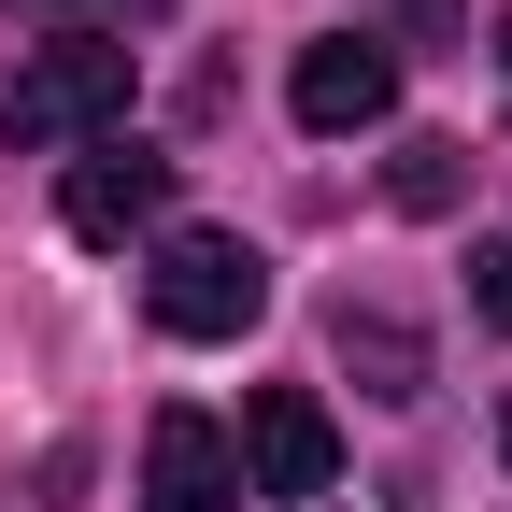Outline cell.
Segmentation results:
<instances>
[{
  "label": "cell",
  "mask_w": 512,
  "mask_h": 512,
  "mask_svg": "<svg viewBox=\"0 0 512 512\" xmlns=\"http://www.w3.org/2000/svg\"><path fill=\"white\" fill-rule=\"evenodd\" d=\"M143 299H157L171 342H242L256 313H271V256H256L242 228H171L157 271H143Z\"/></svg>",
  "instance_id": "obj_1"
},
{
  "label": "cell",
  "mask_w": 512,
  "mask_h": 512,
  "mask_svg": "<svg viewBox=\"0 0 512 512\" xmlns=\"http://www.w3.org/2000/svg\"><path fill=\"white\" fill-rule=\"evenodd\" d=\"M128 43H100V29H72V43H43L29 72H15V100H0V128H15L29 157H57V143H100V128L128 114Z\"/></svg>",
  "instance_id": "obj_2"
},
{
  "label": "cell",
  "mask_w": 512,
  "mask_h": 512,
  "mask_svg": "<svg viewBox=\"0 0 512 512\" xmlns=\"http://www.w3.org/2000/svg\"><path fill=\"white\" fill-rule=\"evenodd\" d=\"M228 456L256 470V498H328V484H342V427H328V399H313V384H256Z\"/></svg>",
  "instance_id": "obj_3"
},
{
  "label": "cell",
  "mask_w": 512,
  "mask_h": 512,
  "mask_svg": "<svg viewBox=\"0 0 512 512\" xmlns=\"http://www.w3.org/2000/svg\"><path fill=\"white\" fill-rule=\"evenodd\" d=\"M384 100H399V57H384L370 29H328V43H299V72H285V114L299 128H384Z\"/></svg>",
  "instance_id": "obj_4"
},
{
  "label": "cell",
  "mask_w": 512,
  "mask_h": 512,
  "mask_svg": "<svg viewBox=\"0 0 512 512\" xmlns=\"http://www.w3.org/2000/svg\"><path fill=\"white\" fill-rule=\"evenodd\" d=\"M157 214H171V157H143V143H100V157H72V185H57V228L72 242H128Z\"/></svg>",
  "instance_id": "obj_5"
},
{
  "label": "cell",
  "mask_w": 512,
  "mask_h": 512,
  "mask_svg": "<svg viewBox=\"0 0 512 512\" xmlns=\"http://www.w3.org/2000/svg\"><path fill=\"white\" fill-rule=\"evenodd\" d=\"M242 498V456L214 413H157L143 427V512H228Z\"/></svg>",
  "instance_id": "obj_6"
},
{
  "label": "cell",
  "mask_w": 512,
  "mask_h": 512,
  "mask_svg": "<svg viewBox=\"0 0 512 512\" xmlns=\"http://www.w3.org/2000/svg\"><path fill=\"white\" fill-rule=\"evenodd\" d=\"M342 356L370 370V399H427V342L399 328V313H356V299H342Z\"/></svg>",
  "instance_id": "obj_7"
},
{
  "label": "cell",
  "mask_w": 512,
  "mask_h": 512,
  "mask_svg": "<svg viewBox=\"0 0 512 512\" xmlns=\"http://www.w3.org/2000/svg\"><path fill=\"white\" fill-rule=\"evenodd\" d=\"M456 157H470V143H441V128H427V143H399V214H456V185H470Z\"/></svg>",
  "instance_id": "obj_8"
},
{
  "label": "cell",
  "mask_w": 512,
  "mask_h": 512,
  "mask_svg": "<svg viewBox=\"0 0 512 512\" xmlns=\"http://www.w3.org/2000/svg\"><path fill=\"white\" fill-rule=\"evenodd\" d=\"M470 299L498 313V328H512V242H484V256H470Z\"/></svg>",
  "instance_id": "obj_9"
},
{
  "label": "cell",
  "mask_w": 512,
  "mask_h": 512,
  "mask_svg": "<svg viewBox=\"0 0 512 512\" xmlns=\"http://www.w3.org/2000/svg\"><path fill=\"white\" fill-rule=\"evenodd\" d=\"M498 57H512V15H498Z\"/></svg>",
  "instance_id": "obj_10"
},
{
  "label": "cell",
  "mask_w": 512,
  "mask_h": 512,
  "mask_svg": "<svg viewBox=\"0 0 512 512\" xmlns=\"http://www.w3.org/2000/svg\"><path fill=\"white\" fill-rule=\"evenodd\" d=\"M498 441H512V413H498Z\"/></svg>",
  "instance_id": "obj_11"
}]
</instances>
